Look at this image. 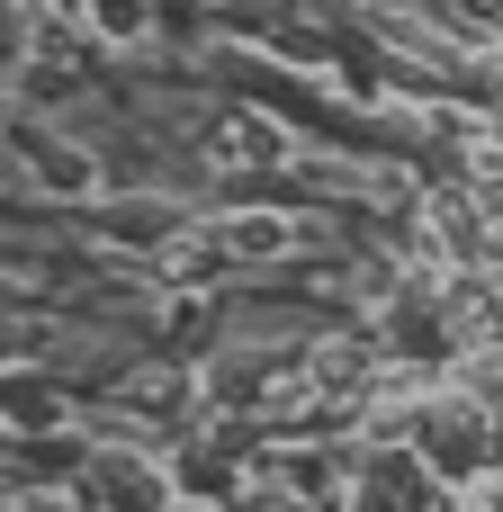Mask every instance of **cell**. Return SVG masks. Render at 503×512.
Masks as SVG:
<instances>
[{"mask_svg":"<svg viewBox=\"0 0 503 512\" xmlns=\"http://www.w3.org/2000/svg\"><path fill=\"white\" fill-rule=\"evenodd\" d=\"M216 243H225V252H243V261H279V252H297V225L252 207V216H225V225H216Z\"/></svg>","mask_w":503,"mask_h":512,"instance_id":"obj_1","label":"cell"},{"mask_svg":"<svg viewBox=\"0 0 503 512\" xmlns=\"http://www.w3.org/2000/svg\"><path fill=\"white\" fill-rule=\"evenodd\" d=\"M216 144H234L225 162H279V126H270V117H225Z\"/></svg>","mask_w":503,"mask_h":512,"instance_id":"obj_2","label":"cell"}]
</instances>
